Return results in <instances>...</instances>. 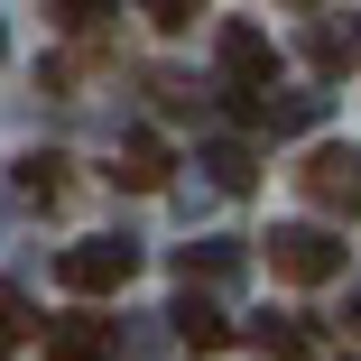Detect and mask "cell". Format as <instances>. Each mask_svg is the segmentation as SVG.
Returning <instances> with one entry per match:
<instances>
[{"mask_svg":"<svg viewBox=\"0 0 361 361\" xmlns=\"http://www.w3.org/2000/svg\"><path fill=\"white\" fill-rule=\"evenodd\" d=\"M269 278H287V287H324V278H343V241L315 232V223H287V232H269Z\"/></svg>","mask_w":361,"mask_h":361,"instance_id":"cell-1","label":"cell"},{"mask_svg":"<svg viewBox=\"0 0 361 361\" xmlns=\"http://www.w3.org/2000/svg\"><path fill=\"white\" fill-rule=\"evenodd\" d=\"M56 278L75 287V297H111V287L139 278V241H75V250L56 259Z\"/></svg>","mask_w":361,"mask_h":361,"instance_id":"cell-3","label":"cell"},{"mask_svg":"<svg viewBox=\"0 0 361 361\" xmlns=\"http://www.w3.org/2000/svg\"><path fill=\"white\" fill-rule=\"evenodd\" d=\"M111 176H121V185H139V195H158V185H167V149H158V139H130Z\"/></svg>","mask_w":361,"mask_h":361,"instance_id":"cell-6","label":"cell"},{"mask_svg":"<svg viewBox=\"0 0 361 361\" xmlns=\"http://www.w3.org/2000/svg\"><path fill=\"white\" fill-rule=\"evenodd\" d=\"M176 343L185 352H223L232 343V315L213 306V297H176Z\"/></svg>","mask_w":361,"mask_h":361,"instance_id":"cell-5","label":"cell"},{"mask_svg":"<svg viewBox=\"0 0 361 361\" xmlns=\"http://www.w3.org/2000/svg\"><path fill=\"white\" fill-rule=\"evenodd\" d=\"M19 185H28V195H65V158H28Z\"/></svg>","mask_w":361,"mask_h":361,"instance_id":"cell-8","label":"cell"},{"mask_svg":"<svg viewBox=\"0 0 361 361\" xmlns=\"http://www.w3.org/2000/svg\"><path fill=\"white\" fill-rule=\"evenodd\" d=\"M297 185H306V204H315V213H361V149H352V139H324V149H306Z\"/></svg>","mask_w":361,"mask_h":361,"instance_id":"cell-2","label":"cell"},{"mask_svg":"<svg viewBox=\"0 0 361 361\" xmlns=\"http://www.w3.org/2000/svg\"><path fill=\"white\" fill-rule=\"evenodd\" d=\"M306 56H315V65H324V75H334V65H352V47H343V37H334V28H315V37H306Z\"/></svg>","mask_w":361,"mask_h":361,"instance_id":"cell-9","label":"cell"},{"mask_svg":"<svg viewBox=\"0 0 361 361\" xmlns=\"http://www.w3.org/2000/svg\"><path fill=\"white\" fill-rule=\"evenodd\" d=\"M213 56H223V84H241V93H269V84H278V47H269L250 19H223Z\"/></svg>","mask_w":361,"mask_h":361,"instance_id":"cell-4","label":"cell"},{"mask_svg":"<svg viewBox=\"0 0 361 361\" xmlns=\"http://www.w3.org/2000/svg\"><path fill=\"white\" fill-rule=\"evenodd\" d=\"M139 10H149L158 28H195V0H139Z\"/></svg>","mask_w":361,"mask_h":361,"instance_id":"cell-10","label":"cell"},{"mask_svg":"<svg viewBox=\"0 0 361 361\" xmlns=\"http://www.w3.org/2000/svg\"><path fill=\"white\" fill-rule=\"evenodd\" d=\"M343 324H352V334H361V287H352V297H343Z\"/></svg>","mask_w":361,"mask_h":361,"instance_id":"cell-12","label":"cell"},{"mask_svg":"<svg viewBox=\"0 0 361 361\" xmlns=\"http://www.w3.org/2000/svg\"><path fill=\"white\" fill-rule=\"evenodd\" d=\"M10 324H28V297H19V287H0V334H10Z\"/></svg>","mask_w":361,"mask_h":361,"instance_id":"cell-11","label":"cell"},{"mask_svg":"<svg viewBox=\"0 0 361 361\" xmlns=\"http://www.w3.org/2000/svg\"><path fill=\"white\" fill-rule=\"evenodd\" d=\"M259 352H269V361H315V334L287 324V315H269V324H259Z\"/></svg>","mask_w":361,"mask_h":361,"instance_id":"cell-7","label":"cell"}]
</instances>
